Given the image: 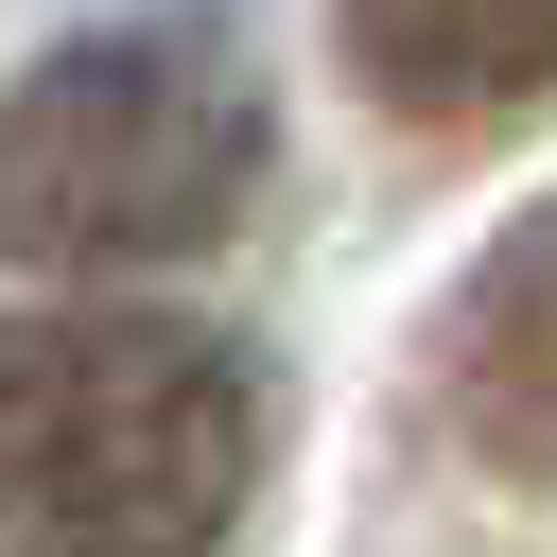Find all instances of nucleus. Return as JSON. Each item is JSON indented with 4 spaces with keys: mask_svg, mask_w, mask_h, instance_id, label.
Listing matches in <instances>:
<instances>
[{
    "mask_svg": "<svg viewBox=\"0 0 557 557\" xmlns=\"http://www.w3.org/2000/svg\"><path fill=\"white\" fill-rule=\"evenodd\" d=\"M261 487V383L157 296L0 313V557H209Z\"/></svg>",
    "mask_w": 557,
    "mask_h": 557,
    "instance_id": "1",
    "label": "nucleus"
},
{
    "mask_svg": "<svg viewBox=\"0 0 557 557\" xmlns=\"http://www.w3.org/2000/svg\"><path fill=\"white\" fill-rule=\"evenodd\" d=\"M244 191H261V87L209 17H122L0 87V261L70 278L191 261L244 226Z\"/></svg>",
    "mask_w": 557,
    "mask_h": 557,
    "instance_id": "2",
    "label": "nucleus"
},
{
    "mask_svg": "<svg viewBox=\"0 0 557 557\" xmlns=\"http://www.w3.org/2000/svg\"><path fill=\"white\" fill-rule=\"evenodd\" d=\"M348 70L400 104V122H522L557 104V0H348Z\"/></svg>",
    "mask_w": 557,
    "mask_h": 557,
    "instance_id": "3",
    "label": "nucleus"
},
{
    "mask_svg": "<svg viewBox=\"0 0 557 557\" xmlns=\"http://www.w3.org/2000/svg\"><path fill=\"white\" fill-rule=\"evenodd\" d=\"M453 400H470V435H487L505 470H557V226H522L505 278L470 296V331H453Z\"/></svg>",
    "mask_w": 557,
    "mask_h": 557,
    "instance_id": "4",
    "label": "nucleus"
}]
</instances>
